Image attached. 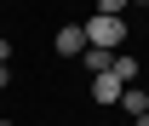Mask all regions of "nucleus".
I'll return each instance as SVG.
<instances>
[{
	"instance_id": "nucleus-1",
	"label": "nucleus",
	"mask_w": 149,
	"mask_h": 126,
	"mask_svg": "<svg viewBox=\"0 0 149 126\" xmlns=\"http://www.w3.org/2000/svg\"><path fill=\"white\" fill-rule=\"evenodd\" d=\"M80 29H86V46H103V52H120V40H126V23L120 17H97V12Z\"/></svg>"
},
{
	"instance_id": "nucleus-2",
	"label": "nucleus",
	"mask_w": 149,
	"mask_h": 126,
	"mask_svg": "<svg viewBox=\"0 0 149 126\" xmlns=\"http://www.w3.org/2000/svg\"><path fill=\"white\" fill-rule=\"evenodd\" d=\"M120 92H126V80H120V74H92V103H103V109H115L120 103Z\"/></svg>"
},
{
	"instance_id": "nucleus-3",
	"label": "nucleus",
	"mask_w": 149,
	"mask_h": 126,
	"mask_svg": "<svg viewBox=\"0 0 149 126\" xmlns=\"http://www.w3.org/2000/svg\"><path fill=\"white\" fill-rule=\"evenodd\" d=\"M52 52L57 57H80V52H86V29H80V23L57 29V35H52Z\"/></svg>"
},
{
	"instance_id": "nucleus-4",
	"label": "nucleus",
	"mask_w": 149,
	"mask_h": 126,
	"mask_svg": "<svg viewBox=\"0 0 149 126\" xmlns=\"http://www.w3.org/2000/svg\"><path fill=\"white\" fill-rule=\"evenodd\" d=\"M80 63H86L92 74H109V69H115V52H103V46H86V52H80Z\"/></svg>"
},
{
	"instance_id": "nucleus-5",
	"label": "nucleus",
	"mask_w": 149,
	"mask_h": 126,
	"mask_svg": "<svg viewBox=\"0 0 149 126\" xmlns=\"http://www.w3.org/2000/svg\"><path fill=\"white\" fill-rule=\"evenodd\" d=\"M120 109H126L132 120H138V115H149V92H143V86H126V92H120Z\"/></svg>"
},
{
	"instance_id": "nucleus-6",
	"label": "nucleus",
	"mask_w": 149,
	"mask_h": 126,
	"mask_svg": "<svg viewBox=\"0 0 149 126\" xmlns=\"http://www.w3.org/2000/svg\"><path fill=\"white\" fill-rule=\"evenodd\" d=\"M115 74L132 86V80H138V57H132V52H115Z\"/></svg>"
},
{
	"instance_id": "nucleus-7",
	"label": "nucleus",
	"mask_w": 149,
	"mask_h": 126,
	"mask_svg": "<svg viewBox=\"0 0 149 126\" xmlns=\"http://www.w3.org/2000/svg\"><path fill=\"white\" fill-rule=\"evenodd\" d=\"M126 12V0H97V17H120Z\"/></svg>"
},
{
	"instance_id": "nucleus-8",
	"label": "nucleus",
	"mask_w": 149,
	"mask_h": 126,
	"mask_svg": "<svg viewBox=\"0 0 149 126\" xmlns=\"http://www.w3.org/2000/svg\"><path fill=\"white\" fill-rule=\"evenodd\" d=\"M0 63H12V40H0Z\"/></svg>"
},
{
	"instance_id": "nucleus-9",
	"label": "nucleus",
	"mask_w": 149,
	"mask_h": 126,
	"mask_svg": "<svg viewBox=\"0 0 149 126\" xmlns=\"http://www.w3.org/2000/svg\"><path fill=\"white\" fill-rule=\"evenodd\" d=\"M6 86H12V69H6V63H0V92H6Z\"/></svg>"
},
{
	"instance_id": "nucleus-10",
	"label": "nucleus",
	"mask_w": 149,
	"mask_h": 126,
	"mask_svg": "<svg viewBox=\"0 0 149 126\" xmlns=\"http://www.w3.org/2000/svg\"><path fill=\"white\" fill-rule=\"evenodd\" d=\"M132 126H149V115H138V120H132Z\"/></svg>"
},
{
	"instance_id": "nucleus-11",
	"label": "nucleus",
	"mask_w": 149,
	"mask_h": 126,
	"mask_svg": "<svg viewBox=\"0 0 149 126\" xmlns=\"http://www.w3.org/2000/svg\"><path fill=\"white\" fill-rule=\"evenodd\" d=\"M0 126H17V120H0Z\"/></svg>"
},
{
	"instance_id": "nucleus-12",
	"label": "nucleus",
	"mask_w": 149,
	"mask_h": 126,
	"mask_svg": "<svg viewBox=\"0 0 149 126\" xmlns=\"http://www.w3.org/2000/svg\"><path fill=\"white\" fill-rule=\"evenodd\" d=\"M138 6H149V0H138Z\"/></svg>"
}]
</instances>
